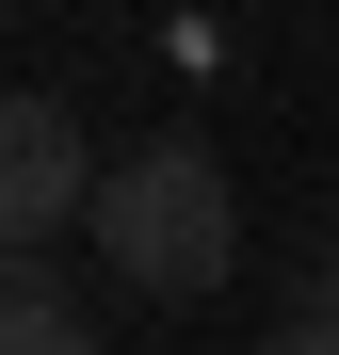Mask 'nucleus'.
<instances>
[{"mask_svg": "<svg viewBox=\"0 0 339 355\" xmlns=\"http://www.w3.org/2000/svg\"><path fill=\"white\" fill-rule=\"evenodd\" d=\"M0 355H97V323L49 291V259H17V307H0Z\"/></svg>", "mask_w": 339, "mask_h": 355, "instance_id": "obj_3", "label": "nucleus"}, {"mask_svg": "<svg viewBox=\"0 0 339 355\" xmlns=\"http://www.w3.org/2000/svg\"><path fill=\"white\" fill-rule=\"evenodd\" d=\"M259 355H339V323H307V307H291V323H275Z\"/></svg>", "mask_w": 339, "mask_h": 355, "instance_id": "obj_5", "label": "nucleus"}, {"mask_svg": "<svg viewBox=\"0 0 339 355\" xmlns=\"http://www.w3.org/2000/svg\"><path fill=\"white\" fill-rule=\"evenodd\" d=\"M97 259L146 291V307H194V291L243 275V194H226V162L194 130H146L130 162L97 178Z\"/></svg>", "mask_w": 339, "mask_h": 355, "instance_id": "obj_1", "label": "nucleus"}, {"mask_svg": "<svg viewBox=\"0 0 339 355\" xmlns=\"http://www.w3.org/2000/svg\"><path fill=\"white\" fill-rule=\"evenodd\" d=\"M97 146H81V113L65 97H17V113H0V243H17V259H49V243H65V226H97Z\"/></svg>", "mask_w": 339, "mask_h": 355, "instance_id": "obj_2", "label": "nucleus"}, {"mask_svg": "<svg viewBox=\"0 0 339 355\" xmlns=\"http://www.w3.org/2000/svg\"><path fill=\"white\" fill-rule=\"evenodd\" d=\"M291 307H307V323H339V243L307 259V291H291Z\"/></svg>", "mask_w": 339, "mask_h": 355, "instance_id": "obj_4", "label": "nucleus"}]
</instances>
